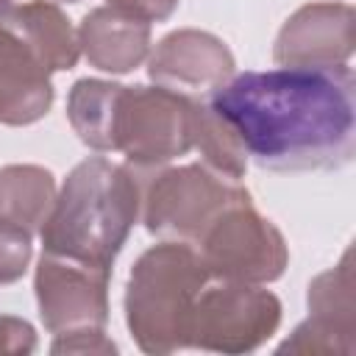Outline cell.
I'll return each instance as SVG.
<instances>
[{
    "mask_svg": "<svg viewBox=\"0 0 356 356\" xmlns=\"http://www.w3.org/2000/svg\"><path fill=\"white\" fill-rule=\"evenodd\" d=\"M356 11L348 3H306L281 25L273 47L278 67H339L353 56Z\"/></svg>",
    "mask_w": 356,
    "mask_h": 356,
    "instance_id": "11",
    "label": "cell"
},
{
    "mask_svg": "<svg viewBox=\"0 0 356 356\" xmlns=\"http://www.w3.org/2000/svg\"><path fill=\"white\" fill-rule=\"evenodd\" d=\"M211 278L236 284H273L289 264L284 234L250 203L222 211L195 242Z\"/></svg>",
    "mask_w": 356,
    "mask_h": 356,
    "instance_id": "7",
    "label": "cell"
},
{
    "mask_svg": "<svg viewBox=\"0 0 356 356\" xmlns=\"http://www.w3.org/2000/svg\"><path fill=\"white\" fill-rule=\"evenodd\" d=\"M11 6H17V0H0V14H6Z\"/></svg>",
    "mask_w": 356,
    "mask_h": 356,
    "instance_id": "22",
    "label": "cell"
},
{
    "mask_svg": "<svg viewBox=\"0 0 356 356\" xmlns=\"http://www.w3.org/2000/svg\"><path fill=\"white\" fill-rule=\"evenodd\" d=\"M108 281L111 273L106 270L42 250L33 273V292L44 328L50 334L106 328Z\"/></svg>",
    "mask_w": 356,
    "mask_h": 356,
    "instance_id": "8",
    "label": "cell"
},
{
    "mask_svg": "<svg viewBox=\"0 0 356 356\" xmlns=\"http://www.w3.org/2000/svg\"><path fill=\"white\" fill-rule=\"evenodd\" d=\"M142 211L136 172L103 156L78 161L39 231L44 253L111 273Z\"/></svg>",
    "mask_w": 356,
    "mask_h": 356,
    "instance_id": "2",
    "label": "cell"
},
{
    "mask_svg": "<svg viewBox=\"0 0 356 356\" xmlns=\"http://www.w3.org/2000/svg\"><path fill=\"white\" fill-rule=\"evenodd\" d=\"M195 103L164 86H122L114 111L111 150L134 170H159L192 150Z\"/></svg>",
    "mask_w": 356,
    "mask_h": 356,
    "instance_id": "5",
    "label": "cell"
},
{
    "mask_svg": "<svg viewBox=\"0 0 356 356\" xmlns=\"http://www.w3.org/2000/svg\"><path fill=\"white\" fill-rule=\"evenodd\" d=\"M281 325V300L259 284L211 278L192 309L186 342L211 353L259 350Z\"/></svg>",
    "mask_w": 356,
    "mask_h": 356,
    "instance_id": "6",
    "label": "cell"
},
{
    "mask_svg": "<svg viewBox=\"0 0 356 356\" xmlns=\"http://www.w3.org/2000/svg\"><path fill=\"white\" fill-rule=\"evenodd\" d=\"M53 97L50 72L0 25V125L22 128L39 122L50 111Z\"/></svg>",
    "mask_w": 356,
    "mask_h": 356,
    "instance_id": "12",
    "label": "cell"
},
{
    "mask_svg": "<svg viewBox=\"0 0 356 356\" xmlns=\"http://www.w3.org/2000/svg\"><path fill=\"white\" fill-rule=\"evenodd\" d=\"M211 273L189 242L161 239L131 267L125 286V325L142 353L167 356L189 348L186 328Z\"/></svg>",
    "mask_w": 356,
    "mask_h": 356,
    "instance_id": "3",
    "label": "cell"
},
{
    "mask_svg": "<svg viewBox=\"0 0 356 356\" xmlns=\"http://www.w3.org/2000/svg\"><path fill=\"white\" fill-rule=\"evenodd\" d=\"M120 89L122 83L114 81L81 78L67 95V120L72 131L86 147L97 153H111V128Z\"/></svg>",
    "mask_w": 356,
    "mask_h": 356,
    "instance_id": "16",
    "label": "cell"
},
{
    "mask_svg": "<svg viewBox=\"0 0 356 356\" xmlns=\"http://www.w3.org/2000/svg\"><path fill=\"white\" fill-rule=\"evenodd\" d=\"M64 3H78V0H64Z\"/></svg>",
    "mask_w": 356,
    "mask_h": 356,
    "instance_id": "23",
    "label": "cell"
},
{
    "mask_svg": "<svg viewBox=\"0 0 356 356\" xmlns=\"http://www.w3.org/2000/svg\"><path fill=\"white\" fill-rule=\"evenodd\" d=\"M36 350V331L28 320L0 314V356H25Z\"/></svg>",
    "mask_w": 356,
    "mask_h": 356,
    "instance_id": "20",
    "label": "cell"
},
{
    "mask_svg": "<svg viewBox=\"0 0 356 356\" xmlns=\"http://www.w3.org/2000/svg\"><path fill=\"white\" fill-rule=\"evenodd\" d=\"M106 6L142 22H164L175 14L178 0H106Z\"/></svg>",
    "mask_w": 356,
    "mask_h": 356,
    "instance_id": "21",
    "label": "cell"
},
{
    "mask_svg": "<svg viewBox=\"0 0 356 356\" xmlns=\"http://www.w3.org/2000/svg\"><path fill=\"white\" fill-rule=\"evenodd\" d=\"M78 47L100 72H134L150 56V22L125 17L111 6L92 8L78 25Z\"/></svg>",
    "mask_w": 356,
    "mask_h": 356,
    "instance_id": "13",
    "label": "cell"
},
{
    "mask_svg": "<svg viewBox=\"0 0 356 356\" xmlns=\"http://www.w3.org/2000/svg\"><path fill=\"white\" fill-rule=\"evenodd\" d=\"M0 25L8 28L50 75L72 70L81 58L78 31L67 19V14L50 0L11 6L6 14H0Z\"/></svg>",
    "mask_w": 356,
    "mask_h": 356,
    "instance_id": "14",
    "label": "cell"
},
{
    "mask_svg": "<svg viewBox=\"0 0 356 356\" xmlns=\"http://www.w3.org/2000/svg\"><path fill=\"white\" fill-rule=\"evenodd\" d=\"M31 231H25L17 222H8L0 217V286L3 284H14L25 275L31 256H33V245H31Z\"/></svg>",
    "mask_w": 356,
    "mask_h": 356,
    "instance_id": "18",
    "label": "cell"
},
{
    "mask_svg": "<svg viewBox=\"0 0 356 356\" xmlns=\"http://www.w3.org/2000/svg\"><path fill=\"white\" fill-rule=\"evenodd\" d=\"M209 106L264 170H339L353 161L356 78L348 64L242 72Z\"/></svg>",
    "mask_w": 356,
    "mask_h": 356,
    "instance_id": "1",
    "label": "cell"
},
{
    "mask_svg": "<svg viewBox=\"0 0 356 356\" xmlns=\"http://www.w3.org/2000/svg\"><path fill=\"white\" fill-rule=\"evenodd\" d=\"M192 150L200 153V164H206L211 172L242 181L248 172V153L234 134V128L209 106V100L195 103V120H192Z\"/></svg>",
    "mask_w": 356,
    "mask_h": 356,
    "instance_id": "17",
    "label": "cell"
},
{
    "mask_svg": "<svg viewBox=\"0 0 356 356\" xmlns=\"http://www.w3.org/2000/svg\"><path fill=\"white\" fill-rule=\"evenodd\" d=\"M50 353H95V356H111L117 353V345L111 337H106V328H81V331H67L56 334Z\"/></svg>",
    "mask_w": 356,
    "mask_h": 356,
    "instance_id": "19",
    "label": "cell"
},
{
    "mask_svg": "<svg viewBox=\"0 0 356 356\" xmlns=\"http://www.w3.org/2000/svg\"><path fill=\"white\" fill-rule=\"evenodd\" d=\"M309 320L278 345V353H345L356 350V300H353V250L348 248L337 267L309 284Z\"/></svg>",
    "mask_w": 356,
    "mask_h": 356,
    "instance_id": "10",
    "label": "cell"
},
{
    "mask_svg": "<svg viewBox=\"0 0 356 356\" xmlns=\"http://www.w3.org/2000/svg\"><path fill=\"white\" fill-rule=\"evenodd\" d=\"M250 203L239 181L211 172L206 164L159 170L142 195V222L147 234L195 245L203 231L231 206Z\"/></svg>",
    "mask_w": 356,
    "mask_h": 356,
    "instance_id": "4",
    "label": "cell"
},
{
    "mask_svg": "<svg viewBox=\"0 0 356 356\" xmlns=\"http://www.w3.org/2000/svg\"><path fill=\"white\" fill-rule=\"evenodd\" d=\"M147 75L189 100H209L220 86L236 75V61L228 44L197 28H178L159 39L147 56Z\"/></svg>",
    "mask_w": 356,
    "mask_h": 356,
    "instance_id": "9",
    "label": "cell"
},
{
    "mask_svg": "<svg viewBox=\"0 0 356 356\" xmlns=\"http://www.w3.org/2000/svg\"><path fill=\"white\" fill-rule=\"evenodd\" d=\"M56 178L39 164H6L0 167V217L39 234L53 203Z\"/></svg>",
    "mask_w": 356,
    "mask_h": 356,
    "instance_id": "15",
    "label": "cell"
}]
</instances>
